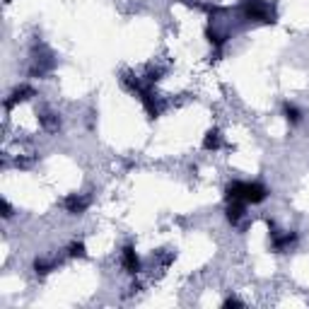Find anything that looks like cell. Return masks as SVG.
<instances>
[{"label": "cell", "mask_w": 309, "mask_h": 309, "mask_svg": "<svg viewBox=\"0 0 309 309\" xmlns=\"http://www.w3.org/2000/svg\"><path fill=\"white\" fill-rule=\"evenodd\" d=\"M70 256H85V244H82V241L70 244Z\"/></svg>", "instance_id": "cell-8"}, {"label": "cell", "mask_w": 309, "mask_h": 309, "mask_svg": "<svg viewBox=\"0 0 309 309\" xmlns=\"http://www.w3.org/2000/svg\"><path fill=\"white\" fill-rule=\"evenodd\" d=\"M34 268H36V273L46 275V273H49V271H51V263H46L43 258H36V261H34Z\"/></svg>", "instance_id": "cell-7"}, {"label": "cell", "mask_w": 309, "mask_h": 309, "mask_svg": "<svg viewBox=\"0 0 309 309\" xmlns=\"http://www.w3.org/2000/svg\"><path fill=\"white\" fill-rule=\"evenodd\" d=\"M12 215V208H10L8 201H3V217H10Z\"/></svg>", "instance_id": "cell-10"}, {"label": "cell", "mask_w": 309, "mask_h": 309, "mask_svg": "<svg viewBox=\"0 0 309 309\" xmlns=\"http://www.w3.org/2000/svg\"><path fill=\"white\" fill-rule=\"evenodd\" d=\"M241 15L247 19H256V22H275V15L271 12V5L263 3V0H244V5H241Z\"/></svg>", "instance_id": "cell-2"}, {"label": "cell", "mask_w": 309, "mask_h": 309, "mask_svg": "<svg viewBox=\"0 0 309 309\" xmlns=\"http://www.w3.org/2000/svg\"><path fill=\"white\" fill-rule=\"evenodd\" d=\"M123 266L128 273H138L140 271V258H138L133 247H123Z\"/></svg>", "instance_id": "cell-3"}, {"label": "cell", "mask_w": 309, "mask_h": 309, "mask_svg": "<svg viewBox=\"0 0 309 309\" xmlns=\"http://www.w3.org/2000/svg\"><path fill=\"white\" fill-rule=\"evenodd\" d=\"M85 208H87V198L85 196H77V193H73V196L65 198V210H68L70 215H80Z\"/></svg>", "instance_id": "cell-4"}, {"label": "cell", "mask_w": 309, "mask_h": 309, "mask_svg": "<svg viewBox=\"0 0 309 309\" xmlns=\"http://www.w3.org/2000/svg\"><path fill=\"white\" fill-rule=\"evenodd\" d=\"M283 112H285V119L290 121V123H300V119H302V112L295 106L292 102H285L283 104Z\"/></svg>", "instance_id": "cell-5"}, {"label": "cell", "mask_w": 309, "mask_h": 309, "mask_svg": "<svg viewBox=\"0 0 309 309\" xmlns=\"http://www.w3.org/2000/svg\"><path fill=\"white\" fill-rule=\"evenodd\" d=\"M223 307H241V302L234 300V297H227V300L223 302Z\"/></svg>", "instance_id": "cell-9"}, {"label": "cell", "mask_w": 309, "mask_h": 309, "mask_svg": "<svg viewBox=\"0 0 309 309\" xmlns=\"http://www.w3.org/2000/svg\"><path fill=\"white\" fill-rule=\"evenodd\" d=\"M225 198H227V203L230 201H244V203L256 206V203H263L268 198V189L258 181H232L225 189Z\"/></svg>", "instance_id": "cell-1"}, {"label": "cell", "mask_w": 309, "mask_h": 309, "mask_svg": "<svg viewBox=\"0 0 309 309\" xmlns=\"http://www.w3.org/2000/svg\"><path fill=\"white\" fill-rule=\"evenodd\" d=\"M203 147H206V150H217V147H220V133H217V130H208L206 140H203Z\"/></svg>", "instance_id": "cell-6"}]
</instances>
